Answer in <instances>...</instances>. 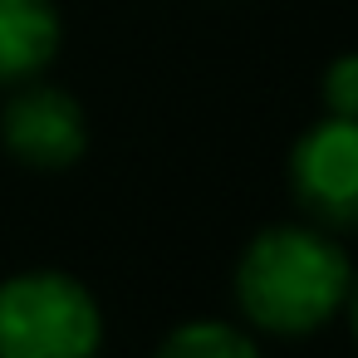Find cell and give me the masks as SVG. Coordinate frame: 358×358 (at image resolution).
Segmentation results:
<instances>
[{"instance_id":"obj_1","label":"cell","mask_w":358,"mask_h":358,"mask_svg":"<svg viewBox=\"0 0 358 358\" xmlns=\"http://www.w3.org/2000/svg\"><path fill=\"white\" fill-rule=\"evenodd\" d=\"M343 250L304 226L260 231L236 270V299L250 324L270 334H314L348 294Z\"/></svg>"},{"instance_id":"obj_2","label":"cell","mask_w":358,"mask_h":358,"mask_svg":"<svg viewBox=\"0 0 358 358\" xmlns=\"http://www.w3.org/2000/svg\"><path fill=\"white\" fill-rule=\"evenodd\" d=\"M99 299L64 270H25L0 285V358H94Z\"/></svg>"},{"instance_id":"obj_3","label":"cell","mask_w":358,"mask_h":358,"mask_svg":"<svg viewBox=\"0 0 358 358\" xmlns=\"http://www.w3.org/2000/svg\"><path fill=\"white\" fill-rule=\"evenodd\" d=\"M0 138H6V152L20 157L25 167L64 172L89 148V118L64 89L25 79V89L0 113Z\"/></svg>"},{"instance_id":"obj_4","label":"cell","mask_w":358,"mask_h":358,"mask_svg":"<svg viewBox=\"0 0 358 358\" xmlns=\"http://www.w3.org/2000/svg\"><path fill=\"white\" fill-rule=\"evenodd\" d=\"M294 196L329 226H358V118L314 123L289 152Z\"/></svg>"},{"instance_id":"obj_5","label":"cell","mask_w":358,"mask_h":358,"mask_svg":"<svg viewBox=\"0 0 358 358\" xmlns=\"http://www.w3.org/2000/svg\"><path fill=\"white\" fill-rule=\"evenodd\" d=\"M64 25L55 0H0V84H25L59 55Z\"/></svg>"},{"instance_id":"obj_6","label":"cell","mask_w":358,"mask_h":358,"mask_svg":"<svg viewBox=\"0 0 358 358\" xmlns=\"http://www.w3.org/2000/svg\"><path fill=\"white\" fill-rule=\"evenodd\" d=\"M157 358H260V353L241 329L221 319H192L157 348Z\"/></svg>"},{"instance_id":"obj_7","label":"cell","mask_w":358,"mask_h":358,"mask_svg":"<svg viewBox=\"0 0 358 358\" xmlns=\"http://www.w3.org/2000/svg\"><path fill=\"white\" fill-rule=\"evenodd\" d=\"M324 103L334 118H358V55H338L324 74Z\"/></svg>"},{"instance_id":"obj_8","label":"cell","mask_w":358,"mask_h":358,"mask_svg":"<svg viewBox=\"0 0 358 358\" xmlns=\"http://www.w3.org/2000/svg\"><path fill=\"white\" fill-rule=\"evenodd\" d=\"M348 319H353V334H358V280H348Z\"/></svg>"}]
</instances>
